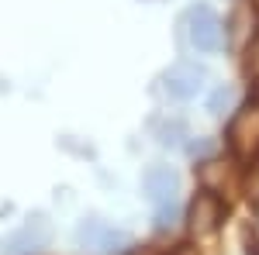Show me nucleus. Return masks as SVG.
I'll return each mask as SVG.
<instances>
[{
	"instance_id": "obj_5",
	"label": "nucleus",
	"mask_w": 259,
	"mask_h": 255,
	"mask_svg": "<svg viewBox=\"0 0 259 255\" xmlns=\"http://www.w3.org/2000/svg\"><path fill=\"white\" fill-rule=\"evenodd\" d=\"M142 186H145V196L162 207V203H177L180 193V176L173 166H149L145 176H142Z\"/></svg>"
},
{
	"instance_id": "obj_4",
	"label": "nucleus",
	"mask_w": 259,
	"mask_h": 255,
	"mask_svg": "<svg viewBox=\"0 0 259 255\" xmlns=\"http://www.w3.org/2000/svg\"><path fill=\"white\" fill-rule=\"evenodd\" d=\"M204 79L207 73L194 66V62H177L173 69L162 73V93L169 100H194L204 90Z\"/></svg>"
},
{
	"instance_id": "obj_2",
	"label": "nucleus",
	"mask_w": 259,
	"mask_h": 255,
	"mask_svg": "<svg viewBox=\"0 0 259 255\" xmlns=\"http://www.w3.org/2000/svg\"><path fill=\"white\" fill-rule=\"evenodd\" d=\"M225 214H228V207H225L218 190L200 186L197 193L190 196V203H187V228H190V235L207 238L225 224Z\"/></svg>"
},
{
	"instance_id": "obj_6",
	"label": "nucleus",
	"mask_w": 259,
	"mask_h": 255,
	"mask_svg": "<svg viewBox=\"0 0 259 255\" xmlns=\"http://www.w3.org/2000/svg\"><path fill=\"white\" fill-rule=\"evenodd\" d=\"M207 111L214 114V118H225V114H232L235 111V90L232 86H218L211 100H207Z\"/></svg>"
},
{
	"instance_id": "obj_8",
	"label": "nucleus",
	"mask_w": 259,
	"mask_h": 255,
	"mask_svg": "<svg viewBox=\"0 0 259 255\" xmlns=\"http://www.w3.org/2000/svg\"><path fill=\"white\" fill-rule=\"evenodd\" d=\"M180 135H183V124L180 121H169L159 128V145H180Z\"/></svg>"
},
{
	"instance_id": "obj_1",
	"label": "nucleus",
	"mask_w": 259,
	"mask_h": 255,
	"mask_svg": "<svg viewBox=\"0 0 259 255\" xmlns=\"http://www.w3.org/2000/svg\"><path fill=\"white\" fill-rule=\"evenodd\" d=\"M187 41H190V48L200 52V56H214L221 45H225V24H221L214 7L197 4V7L187 11Z\"/></svg>"
},
{
	"instance_id": "obj_9",
	"label": "nucleus",
	"mask_w": 259,
	"mask_h": 255,
	"mask_svg": "<svg viewBox=\"0 0 259 255\" xmlns=\"http://www.w3.org/2000/svg\"><path fill=\"white\" fill-rule=\"evenodd\" d=\"M124 255H173V248H162V245H139V248H128Z\"/></svg>"
},
{
	"instance_id": "obj_7",
	"label": "nucleus",
	"mask_w": 259,
	"mask_h": 255,
	"mask_svg": "<svg viewBox=\"0 0 259 255\" xmlns=\"http://www.w3.org/2000/svg\"><path fill=\"white\" fill-rule=\"evenodd\" d=\"M245 73H249V79L259 86V35L245 45Z\"/></svg>"
},
{
	"instance_id": "obj_3",
	"label": "nucleus",
	"mask_w": 259,
	"mask_h": 255,
	"mask_svg": "<svg viewBox=\"0 0 259 255\" xmlns=\"http://www.w3.org/2000/svg\"><path fill=\"white\" fill-rule=\"evenodd\" d=\"M76 241L83 248H90L94 255H121L128 252V235L104 224V221H83L76 228Z\"/></svg>"
}]
</instances>
